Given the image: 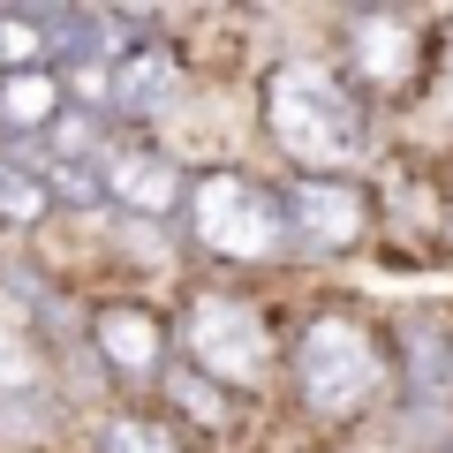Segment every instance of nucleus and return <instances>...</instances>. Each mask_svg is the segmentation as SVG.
<instances>
[{"label":"nucleus","mask_w":453,"mask_h":453,"mask_svg":"<svg viewBox=\"0 0 453 453\" xmlns=\"http://www.w3.org/2000/svg\"><path fill=\"white\" fill-rule=\"evenodd\" d=\"M348 53H356V68L371 83H408V68H416V31H408V16H356Z\"/></svg>","instance_id":"nucleus-9"},{"label":"nucleus","mask_w":453,"mask_h":453,"mask_svg":"<svg viewBox=\"0 0 453 453\" xmlns=\"http://www.w3.org/2000/svg\"><path fill=\"white\" fill-rule=\"evenodd\" d=\"M181 348L196 356V371L219 378V386H257L273 371V340H265V318L234 295H196L189 325H181Z\"/></svg>","instance_id":"nucleus-3"},{"label":"nucleus","mask_w":453,"mask_h":453,"mask_svg":"<svg viewBox=\"0 0 453 453\" xmlns=\"http://www.w3.org/2000/svg\"><path fill=\"white\" fill-rule=\"evenodd\" d=\"M38 416H46V363L31 356V340L16 325H0V423L31 431Z\"/></svg>","instance_id":"nucleus-8"},{"label":"nucleus","mask_w":453,"mask_h":453,"mask_svg":"<svg viewBox=\"0 0 453 453\" xmlns=\"http://www.w3.org/2000/svg\"><path fill=\"white\" fill-rule=\"evenodd\" d=\"M265 113H273L280 151L303 159V166H356L363 159V106L348 98L340 76H325V68H310V61L273 68Z\"/></svg>","instance_id":"nucleus-1"},{"label":"nucleus","mask_w":453,"mask_h":453,"mask_svg":"<svg viewBox=\"0 0 453 453\" xmlns=\"http://www.w3.org/2000/svg\"><path fill=\"white\" fill-rule=\"evenodd\" d=\"M53 121H61V83L46 68L0 76V129H53Z\"/></svg>","instance_id":"nucleus-11"},{"label":"nucleus","mask_w":453,"mask_h":453,"mask_svg":"<svg viewBox=\"0 0 453 453\" xmlns=\"http://www.w3.org/2000/svg\"><path fill=\"white\" fill-rule=\"evenodd\" d=\"M106 453H181V446L159 431V423H136L129 416V423H113V431H106Z\"/></svg>","instance_id":"nucleus-14"},{"label":"nucleus","mask_w":453,"mask_h":453,"mask_svg":"<svg viewBox=\"0 0 453 453\" xmlns=\"http://www.w3.org/2000/svg\"><path fill=\"white\" fill-rule=\"evenodd\" d=\"M189 219H196V234H204V250H219V257H273V250L288 242L280 196H265L257 181H242V174H204Z\"/></svg>","instance_id":"nucleus-4"},{"label":"nucleus","mask_w":453,"mask_h":453,"mask_svg":"<svg viewBox=\"0 0 453 453\" xmlns=\"http://www.w3.org/2000/svg\"><path fill=\"white\" fill-rule=\"evenodd\" d=\"M159 318L151 310H98V356L113 363L121 378H144L151 363H159Z\"/></svg>","instance_id":"nucleus-10"},{"label":"nucleus","mask_w":453,"mask_h":453,"mask_svg":"<svg viewBox=\"0 0 453 453\" xmlns=\"http://www.w3.org/2000/svg\"><path fill=\"white\" fill-rule=\"evenodd\" d=\"M295 386L318 416H363L386 393V356L356 318H318L295 348Z\"/></svg>","instance_id":"nucleus-2"},{"label":"nucleus","mask_w":453,"mask_h":453,"mask_svg":"<svg viewBox=\"0 0 453 453\" xmlns=\"http://www.w3.org/2000/svg\"><path fill=\"white\" fill-rule=\"evenodd\" d=\"M98 181H106L113 204H129V211H174V196H181V166L166 159V151H151V144L106 151Z\"/></svg>","instance_id":"nucleus-6"},{"label":"nucleus","mask_w":453,"mask_h":453,"mask_svg":"<svg viewBox=\"0 0 453 453\" xmlns=\"http://www.w3.org/2000/svg\"><path fill=\"white\" fill-rule=\"evenodd\" d=\"M38 211H46V181H38L31 166H16V159H0V219H16V226H31Z\"/></svg>","instance_id":"nucleus-12"},{"label":"nucleus","mask_w":453,"mask_h":453,"mask_svg":"<svg viewBox=\"0 0 453 453\" xmlns=\"http://www.w3.org/2000/svg\"><path fill=\"white\" fill-rule=\"evenodd\" d=\"M280 211H288V226L303 234V242H318V250H340V242H356V234H363V196L348 189V181L303 174V181H288Z\"/></svg>","instance_id":"nucleus-5"},{"label":"nucleus","mask_w":453,"mask_h":453,"mask_svg":"<svg viewBox=\"0 0 453 453\" xmlns=\"http://www.w3.org/2000/svg\"><path fill=\"white\" fill-rule=\"evenodd\" d=\"M46 196H61V204H98L106 196V181H98V166H46Z\"/></svg>","instance_id":"nucleus-13"},{"label":"nucleus","mask_w":453,"mask_h":453,"mask_svg":"<svg viewBox=\"0 0 453 453\" xmlns=\"http://www.w3.org/2000/svg\"><path fill=\"white\" fill-rule=\"evenodd\" d=\"M174 61H166L159 46H136V53H121V61L106 68V98H113V113H136V121H151V113H166V98H174Z\"/></svg>","instance_id":"nucleus-7"}]
</instances>
